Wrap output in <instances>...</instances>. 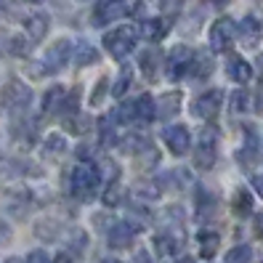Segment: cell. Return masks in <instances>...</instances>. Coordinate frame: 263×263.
<instances>
[{
  "mask_svg": "<svg viewBox=\"0 0 263 263\" xmlns=\"http://www.w3.org/2000/svg\"><path fill=\"white\" fill-rule=\"evenodd\" d=\"M99 181H101V170L93 162H80L69 176V189L77 199L90 202L99 192Z\"/></svg>",
  "mask_w": 263,
  "mask_h": 263,
  "instance_id": "obj_1",
  "label": "cell"
},
{
  "mask_svg": "<svg viewBox=\"0 0 263 263\" xmlns=\"http://www.w3.org/2000/svg\"><path fill=\"white\" fill-rule=\"evenodd\" d=\"M136 40H138L136 27H117V29H109V32L104 35V48L115 59H125L136 48Z\"/></svg>",
  "mask_w": 263,
  "mask_h": 263,
  "instance_id": "obj_2",
  "label": "cell"
},
{
  "mask_svg": "<svg viewBox=\"0 0 263 263\" xmlns=\"http://www.w3.org/2000/svg\"><path fill=\"white\" fill-rule=\"evenodd\" d=\"M215 157H218V133H215V128H205L199 133L194 149V165L199 170H210L215 165Z\"/></svg>",
  "mask_w": 263,
  "mask_h": 263,
  "instance_id": "obj_3",
  "label": "cell"
},
{
  "mask_svg": "<svg viewBox=\"0 0 263 263\" xmlns=\"http://www.w3.org/2000/svg\"><path fill=\"white\" fill-rule=\"evenodd\" d=\"M72 61V43L69 40H56L48 51H45V56L40 59V74H56L61 72L67 64Z\"/></svg>",
  "mask_w": 263,
  "mask_h": 263,
  "instance_id": "obj_4",
  "label": "cell"
},
{
  "mask_svg": "<svg viewBox=\"0 0 263 263\" xmlns=\"http://www.w3.org/2000/svg\"><path fill=\"white\" fill-rule=\"evenodd\" d=\"M234 40H237V24H234V19L223 16V19L213 22V27H210V51L213 53L229 51L231 45H234Z\"/></svg>",
  "mask_w": 263,
  "mask_h": 263,
  "instance_id": "obj_5",
  "label": "cell"
},
{
  "mask_svg": "<svg viewBox=\"0 0 263 263\" xmlns=\"http://www.w3.org/2000/svg\"><path fill=\"white\" fill-rule=\"evenodd\" d=\"M192 59H194V51L189 48V45H176V48L167 53V61H165L167 80H181L183 74H189Z\"/></svg>",
  "mask_w": 263,
  "mask_h": 263,
  "instance_id": "obj_6",
  "label": "cell"
},
{
  "mask_svg": "<svg viewBox=\"0 0 263 263\" xmlns=\"http://www.w3.org/2000/svg\"><path fill=\"white\" fill-rule=\"evenodd\" d=\"M0 99H3V106L8 112H22L29 106V101H32V88L22 80H11L3 88V96Z\"/></svg>",
  "mask_w": 263,
  "mask_h": 263,
  "instance_id": "obj_7",
  "label": "cell"
},
{
  "mask_svg": "<svg viewBox=\"0 0 263 263\" xmlns=\"http://www.w3.org/2000/svg\"><path fill=\"white\" fill-rule=\"evenodd\" d=\"M221 104H223V93H221L218 88L205 90L202 96H197V99H194V104H192V115L199 117V120H213L215 115H218Z\"/></svg>",
  "mask_w": 263,
  "mask_h": 263,
  "instance_id": "obj_8",
  "label": "cell"
},
{
  "mask_svg": "<svg viewBox=\"0 0 263 263\" xmlns=\"http://www.w3.org/2000/svg\"><path fill=\"white\" fill-rule=\"evenodd\" d=\"M162 138H165L167 149L173 152L176 157H181V154H186L192 149V133H189L186 125H170V128H165Z\"/></svg>",
  "mask_w": 263,
  "mask_h": 263,
  "instance_id": "obj_9",
  "label": "cell"
},
{
  "mask_svg": "<svg viewBox=\"0 0 263 263\" xmlns=\"http://www.w3.org/2000/svg\"><path fill=\"white\" fill-rule=\"evenodd\" d=\"M128 13H130V6H125V0H104L93 13V22H96V27H104L115 19L128 16Z\"/></svg>",
  "mask_w": 263,
  "mask_h": 263,
  "instance_id": "obj_10",
  "label": "cell"
},
{
  "mask_svg": "<svg viewBox=\"0 0 263 263\" xmlns=\"http://www.w3.org/2000/svg\"><path fill=\"white\" fill-rule=\"evenodd\" d=\"M167 29H170L167 19L154 16V19H144V22H141V27H138V35H141L144 40H149V43H160V40L167 35Z\"/></svg>",
  "mask_w": 263,
  "mask_h": 263,
  "instance_id": "obj_11",
  "label": "cell"
},
{
  "mask_svg": "<svg viewBox=\"0 0 263 263\" xmlns=\"http://www.w3.org/2000/svg\"><path fill=\"white\" fill-rule=\"evenodd\" d=\"M133 237H136V229L130 226V223H115L109 231H106V242H109V247H115V250H122V247H130V242H133Z\"/></svg>",
  "mask_w": 263,
  "mask_h": 263,
  "instance_id": "obj_12",
  "label": "cell"
},
{
  "mask_svg": "<svg viewBox=\"0 0 263 263\" xmlns=\"http://www.w3.org/2000/svg\"><path fill=\"white\" fill-rule=\"evenodd\" d=\"M226 74H229L234 83L245 85V83H250V77H253V67L247 64V61H245L242 56L231 53V56H229V61H226Z\"/></svg>",
  "mask_w": 263,
  "mask_h": 263,
  "instance_id": "obj_13",
  "label": "cell"
},
{
  "mask_svg": "<svg viewBox=\"0 0 263 263\" xmlns=\"http://www.w3.org/2000/svg\"><path fill=\"white\" fill-rule=\"evenodd\" d=\"M260 32H263V27H260V22L255 16H245L239 22V27H237V35H239V40L247 45V48H255L258 40H260Z\"/></svg>",
  "mask_w": 263,
  "mask_h": 263,
  "instance_id": "obj_14",
  "label": "cell"
},
{
  "mask_svg": "<svg viewBox=\"0 0 263 263\" xmlns=\"http://www.w3.org/2000/svg\"><path fill=\"white\" fill-rule=\"evenodd\" d=\"M48 13H32V16L27 19V35H29V43H37L45 37V32H48Z\"/></svg>",
  "mask_w": 263,
  "mask_h": 263,
  "instance_id": "obj_15",
  "label": "cell"
},
{
  "mask_svg": "<svg viewBox=\"0 0 263 263\" xmlns=\"http://www.w3.org/2000/svg\"><path fill=\"white\" fill-rule=\"evenodd\" d=\"M197 242H199V255L213 258L215 250H218V245H221V237H218V231H213V229H202L197 234Z\"/></svg>",
  "mask_w": 263,
  "mask_h": 263,
  "instance_id": "obj_16",
  "label": "cell"
},
{
  "mask_svg": "<svg viewBox=\"0 0 263 263\" xmlns=\"http://www.w3.org/2000/svg\"><path fill=\"white\" fill-rule=\"evenodd\" d=\"M133 104H136V120L152 122L154 117H157V99H152L149 93H141Z\"/></svg>",
  "mask_w": 263,
  "mask_h": 263,
  "instance_id": "obj_17",
  "label": "cell"
},
{
  "mask_svg": "<svg viewBox=\"0 0 263 263\" xmlns=\"http://www.w3.org/2000/svg\"><path fill=\"white\" fill-rule=\"evenodd\" d=\"M215 210H218V202H215V197L205 189H199L197 192V218L199 221H210Z\"/></svg>",
  "mask_w": 263,
  "mask_h": 263,
  "instance_id": "obj_18",
  "label": "cell"
},
{
  "mask_svg": "<svg viewBox=\"0 0 263 263\" xmlns=\"http://www.w3.org/2000/svg\"><path fill=\"white\" fill-rule=\"evenodd\" d=\"M178 109H181V93H178V90H173V93H165V96L157 99V117L167 120V117L178 115Z\"/></svg>",
  "mask_w": 263,
  "mask_h": 263,
  "instance_id": "obj_19",
  "label": "cell"
},
{
  "mask_svg": "<svg viewBox=\"0 0 263 263\" xmlns=\"http://www.w3.org/2000/svg\"><path fill=\"white\" fill-rule=\"evenodd\" d=\"M72 48H74L72 61L77 67H90V64H96V61H99V51L90 43H77V45H72Z\"/></svg>",
  "mask_w": 263,
  "mask_h": 263,
  "instance_id": "obj_20",
  "label": "cell"
},
{
  "mask_svg": "<svg viewBox=\"0 0 263 263\" xmlns=\"http://www.w3.org/2000/svg\"><path fill=\"white\" fill-rule=\"evenodd\" d=\"M210 72H213V59L208 53H194L189 74L194 77V80H205V77H210Z\"/></svg>",
  "mask_w": 263,
  "mask_h": 263,
  "instance_id": "obj_21",
  "label": "cell"
},
{
  "mask_svg": "<svg viewBox=\"0 0 263 263\" xmlns=\"http://www.w3.org/2000/svg\"><path fill=\"white\" fill-rule=\"evenodd\" d=\"M231 208H234V213L239 215V218H245V215L253 213V194L247 189H237L234 192V199H231Z\"/></svg>",
  "mask_w": 263,
  "mask_h": 263,
  "instance_id": "obj_22",
  "label": "cell"
},
{
  "mask_svg": "<svg viewBox=\"0 0 263 263\" xmlns=\"http://www.w3.org/2000/svg\"><path fill=\"white\" fill-rule=\"evenodd\" d=\"M160 59H162V56H160L157 48H149V51L141 53V69H144V74H146V80H154V77H157Z\"/></svg>",
  "mask_w": 263,
  "mask_h": 263,
  "instance_id": "obj_23",
  "label": "cell"
},
{
  "mask_svg": "<svg viewBox=\"0 0 263 263\" xmlns=\"http://www.w3.org/2000/svg\"><path fill=\"white\" fill-rule=\"evenodd\" d=\"M64 96H67V90L61 88V85L51 88L48 93H45V99H43V112H59V109H61V101H64Z\"/></svg>",
  "mask_w": 263,
  "mask_h": 263,
  "instance_id": "obj_24",
  "label": "cell"
},
{
  "mask_svg": "<svg viewBox=\"0 0 263 263\" xmlns=\"http://www.w3.org/2000/svg\"><path fill=\"white\" fill-rule=\"evenodd\" d=\"M253 260V250L247 245H237V247H231V250L226 253L223 263H250Z\"/></svg>",
  "mask_w": 263,
  "mask_h": 263,
  "instance_id": "obj_25",
  "label": "cell"
},
{
  "mask_svg": "<svg viewBox=\"0 0 263 263\" xmlns=\"http://www.w3.org/2000/svg\"><path fill=\"white\" fill-rule=\"evenodd\" d=\"M130 83H133V69H130V67H125V69L120 72V77L115 80V85H112V93H115L117 99H122V96L128 93Z\"/></svg>",
  "mask_w": 263,
  "mask_h": 263,
  "instance_id": "obj_26",
  "label": "cell"
},
{
  "mask_svg": "<svg viewBox=\"0 0 263 263\" xmlns=\"http://www.w3.org/2000/svg\"><path fill=\"white\" fill-rule=\"evenodd\" d=\"M231 112H234V115H245V112H250V93H247L245 88L234 90V96H231Z\"/></svg>",
  "mask_w": 263,
  "mask_h": 263,
  "instance_id": "obj_27",
  "label": "cell"
},
{
  "mask_svg": "<svg viewBox=\"0 0 263 263\" xmlns=\"http://www.w3.org/2000/svg\"><path fill=\"white\" fill-rule=\"evenodd\" d=\"M43 149L48 154H61V152H67V138L59 136V133H51V136H45Z\"/></svg>",
  "mask_w": 263,
  "mask_h": 263,
  "instance_id": "obj_28",
  "label": "cell"
},
{
  "mask_svg": "<svg viewBox=\"0 0 263 263\" xmlns=\"http://www.w3.org/2000/svg\"><path fill=\"white\" fill-rule=\"evenodd\" d=\"M165 183H167V186H173V189H183V186H189V183H192V176L183 167H178V170H170V176L165 178Z\"/></svg>",
  "mask_w": 263,
  "mask_h": 263,
  "instance_id": "obj_29",
  "label": "cell"
},
{
  "mask_svg": "<svg viewBox=\"0 0 263 263\" xmlns=\"http://www.w3.org/2000/svg\"><path fill=\"white\" fill-rule=\"evenodd\" d=\"M67 245H69V250H72V253H83V250H85V245H88L85 231H80V229H72L69 234H67ZM69 250H67V253H69Z\"/></svg>",
  "mask_w": 263,
  "mask_h": 263,
  "instance_id": "obj_30",
  "label": "cell"
},
{
  "mask_svg": "<svg viewBox=\"0 0 263 263\" xmlns=\"http://www.w3.org/2000/svg\"><path fill=\"white\" fill-rule=\"evenodd\" d=\"M120 199H122V189H120L117 181H112L109 186H106V192H104V205L115 208V205H120Z\"/></svg>",
  "mask_w": 263,
  "mask_h": 263,
  "instance_id": "obj_31",
  "label": "cell"
},
{
  "mask_svg": "<svg viewBox=\"0 0 263 263\" xmlns=\"http://www.w3.org/2000/svg\"><path fill=\"white\" fill-rule=\"evenodd\" d=\"M141 199H157L160 197V186H154V183H149V181H144V183H138V186L133 189Z\"/></svg>",
  "mask_w": 263,
  "mask_h": 263,
  "instance_id": "obj_32",
  "label": "cell"
},
{
  "mask_svg": "<svg viewBox=\"0 0 263 263\" xmlns=\"http://www.w3.org/2000/svg\"><path fill=\"white\" fill-rule=\"evenodd\" d=\"M8 51L16 53V56H24V53L29 51V43H27L22 35H13V37H8Z\"/></svg>",
  "mask_w": 263,
  "mask_h": 263,
  "instance_id": "obj_33",
  "label": "cell"
},
{
  "mask_svg": "<svg viewBox=\"0 0 263 263\" xmlns=\"http://www.w3.org/2000/svg\"><path fill=\"white\" fill-rule=\"evenodd\" d=\"M106 90H109V80H106V77H101V80L96 83V90H93V96H90V104H93V106H99Z\"/></svg>",
  "mask_w": 263,
  "mask_h": 263,
  "instance_id": "obj_34",
  "label": "cell"
},
{
  "mask_svg": "<svg viewBox=\"0 0 263 263\" xmlns=\"http://www.w3.org/2000/svg\"><path fill=\"white\" fill-rule=\"evenodd\" d=\"M67 125H69L72 133H85V130H88V122H85L83 117H77V115L67 117Z\"/></svg>",
  "mask_w": 263,
  "mask_h": 263,
  "instance_id": "obj_35",
  "label": "cell"
},
{
  "mask_svg": "<svg viewBox=\"0 0 263 263\" xmlns=\"http://www.w3.org/2000/svg\"><path fill=\"white\" fill-rule=\"evenodd\" d=\"M24 263H51V255L45 253V250H32V253L27 255Z\"/></svg>",
  "mask_w": 263,
  "mask_h": 263,
  "instance_id": "obj_36",
  "label": "cell"
},
{
  "mask_svg": "<svg viewBox=\"0 0 263 263\" xmlns=\"http://www.w3.org/2000/svg\"><path fill=\"white\" fill-rule=\"evenodd\" d=\"M6 242H11V229H8V223L0 221V245H6Z\"/></svg>",
  "mask_w": 263,
  "mask_h": 263,
  "instance_id": "obj_37",
  "label": "cell"
},
{
  "mask_svg": "<svg viewBox=\"0 0 263 263\" xmlns=\"http://www.w3.org/2000/svg\"><path fill=\"white\" fill-rule=\"evenodd\" d=\"M253 189H255L258 197L263 199V176H253Z\"/></svg>",
  "mask_w": 263,
  "mask_h": 263,
  "instance_id": "obj_38",
  "label": "cell"
},
{
  "mask_svg": "<svg viewBox=\"0 0 263 263\" xmlns=\"http://www.w3.org/2000/svg\"><path fill=\"white\" fill-rule=\"evenodd\" d=\"M51 263H74V260H72L69 253H59L56 258H51Z\"/></svg>",
  "mask_w": 263,
  "mask_h": 263,
  "instance_id": "obj_39",
  "label": "cell"
},
{
  "mask_svg": "<svg viewBox=\"0 0 263 263\" xmlns=\"http://www.w3.org/2000/svg\"><path fill=\"white\" fill-rule=\"evenodd\" d=\"M136 263H152V258L146 255V250H141V253H138V258H136Z\"/></svg>",
  "mask_w": 263,
  "mask_h": 263,
  "instance_id": "obj_40",
  "label": "cell"
},
{
  "mask_svg": "<svg viewBox=\"0 0 263 263\" xmlns=\"http://www.w3.org/2000/svg\"><path fill=\"white\" fill-rule=\"evenodd\" d=\"M255 229H258V234L263 237V213H260L258 218H255Z\"/></svg>",
  "mask_w": 263,
  "mask_h": 263,
  "instance_id": "obj_41",
  "label": "cell"
},
{
  "mask_svg": "<svg viewBox=\"0 0 263 263\" xmlns=\"http://www.w3.org/2000/svg\"><path fill=\"white\" fill-rule=\"evenodd\" d=\"M208 3H213V6H218V8H223V6H229L231 0H208Z\"/></svg>",
  "mask_w": 263,
  "mask_h": 263,
  "instance_id": "obj_42",
  "label": "cell"
},
{
  "mask_svg": "<svg viewBox=\"0 0 263 263\" xmlns=\"http://www.w3.org/2000/svg\"><path fill=\"white\" fill-rule=\"evenodd\" d=\"M258 109L263 112V90H260V99H258Z\"/></svg>",
  "mask_w": 263,
  "mask_h": 263,
  "instance_id": "obj_43",
  "label": "cell"
},
{
  "mask_svg": "<svg viewBox=\"0 0 263 263\" xmlns=\"http://www.w3.org/2000/svg\"><path fill=\"white\" fill-rule=\"evenodd\" d=\"M6 263H24V260H22V258H8Z\"/></svg>",
  "mask_w": 263,
  "mask_h": 263,
  "instance_id": "obj_44",
  "label": "cell"
},
{
  "mask_svg": "<svg viewBox=\"0 0 263 263\" xmlns=\"http://www.w3.org/2000/svg\"><path fill=\"white\" fill-rule=\"evenodd\" d=\"M178 263H194V260H192V258H186V255H183V258H181Z\"/></svg>",
  "mask_w": 263,
  "mask_h": 263,
  "instance_id": "obj_45",
  "label": "cell"
},
{
  "mask_svg": "<svg viewBox=\"0 0 263 263\" xmlns=\"http://www.w3.org/2000/svg\"><path fill=\"white\" fill-rule=\"evenodd\" d=\"M104 263H122V260H117V258H106Z\"/></svg>",
  "mask_w": 263,
  "mask_h": 263,
  "instance_id": "obj_46",
  "label": "cell"
},
{
  "mask_svg": "<svg viewBox=\"0 0 263 263\" xmlns=\"http://www.w3.org/2000/svg\"><path fill=\"white\" fill-rule=\"evenodd\" d=\"M32 3H40V0H32Z\"/></svg>",
  "mask_w": 263,
  "mask_h": 263,
  "instance_id": "obj_47",
  "label": "cell"
}]
</instances>
